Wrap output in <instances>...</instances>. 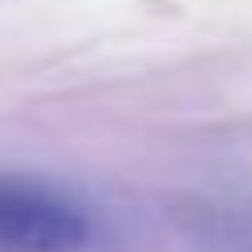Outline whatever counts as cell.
<instances>
[{
  "label": "cell",
  "instance_id": "1",
  "mask_svg": "<svg viewBox=\"0 0 252 252\" xmlns=\"http://www.w3.org/2000/svg\"><path fill=\"white\" fill-rule=\"evenodd\" d=\"M93 219L76 198L34 177H0V252H80Z\"/></svg>",
  "mask_w": 252,
  "mask_h": 252
},
{
  "label": "cell",
  "instance_id": "2",
  "mask_svg": "<svg viewBox=\"0 0 252 252\" xmlns=\"http://www.w3.org/2000/svg\"><path fill=\"white\" fill-rule=\"evenodd\" d=\"M202 235L210 240L215 252H252V198L240 202H219V206H206L198 215Z\"/></svg>",
  "mask_w": 252,
  "mask_h": 252
}]
</instances>
